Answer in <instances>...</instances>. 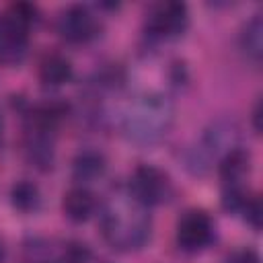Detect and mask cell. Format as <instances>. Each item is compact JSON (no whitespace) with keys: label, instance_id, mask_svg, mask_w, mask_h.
Returning a JSON list of instances; mask_svg holds the SVG:
<instances>
[{"label":"cell","instance_id":"1","mask_svg":"<svg viewBox=\"0 0 263 263\" xmlns=\"http://www.w3.org/2000/svg\"><path fill=\"white\" fill-rule=\"evenodd\" d=\"M150 214L129 189L113 191L101 212V234L117 251H136L150 238Z\"/></svg>","mask_w":263,"mask_h":263},{"label":"cell","instance_id":"2","mask_svg":"<svg viewBox=\"0 0 263 263\" xmlns=\"http://www.w3.org/2000/svg\"><path fill=\"white\" fill-rule=\"evenodd\" d=\"M173 117V103L162 95L150 92L136 97L127 105L121 117V127L129 140L138 144H152L168 132Z\"/></svg>","mask_w":263,"mask_h":263},{"label":"cell","instance_id":"3","mask_svg":"<svg viewBox=\"0 0 263 263\" xmlns=\"http://www.w3.org/2000/svg\"><path fill=\"white\" fill-rule=\"evenodd\" d=\"M127 189L144 205H156V203H164L171 197L173 183L164 171H160L152 164H140L134 171Z\"/></svg>","mask_w":263,"mask_h":263},{"label":"cell","instance_id":"4","mask_svg":"<svg viewBox=\"0 0 263 263\" xmlns=\"http://www.w3.org/2000/svg\"><path fill=\"white\" fill-rule=\"evenodd\" d=\"M189 23L187 6L181 2H158L146 14V31L158 39L179 37Z\"/></svg>","mask_w":263,"mask_h":263},{"label":"cell","instance_id":"5","mask_svg":"<svg viewBox=\"0 0 263 263\" xmlns=\"http://www.w3.org/2000/svg\"><path fill=\"white\" fill-rule=\"evenodd\" d=\"M55 29L60 37L70 43H86L99 33V21L86 6L72 4L60 12Z\"/></svg>","mask_w":263,"mask_h":263},{"label":"cell","instance_id":"6","mask_svg":"<svg viewBox=\"0 0 263 263\" xmlns=\"http://www.w3.org/2000/svg\"><path fill=\"white\" fill-rule=\"evenodd\" d=\"M214 236L212 218L203 210H187L177 222V242L183 251H199Z\"/></svg>","mask_w":263,"mask_h":263},{"label":"cell","instance_id":"7","mask_svg":"<svg viewBox=\"0 0 263 263\" xmlns=\"http://www.w3.org/2000/svg\"><path fill=\"white\" fill-rule=\"evenodd\" d=\"M203 150L208 156H224L238 148V127L232 121H216L203 136Z\"/></svg>","mask_w":263,"mask_h":263},{"label":"cell","instance_id":"8","mask_svg":"<svg viewBox=\"0 0 263 263\" xmlns=\"http://www.w3.org/2000/svg\"><path fill=\"white\" fill-rule=\"evenodd\" d=\"M95 208H97L95 195L86 187H74L64 193L62 210L66 218L72 222H86L95 214Z\"/></svg>","mask_w":263,"mask_h":263},{"label":"cell","instance_id":"9","mask_svg":"<svg viewBox=\"0 0 263 263\" xmlns=\"http://www.w3.org/2000/svg\"><path fill=\"white\" fill-rule=\"evenodd\" d=\"M218 171H220V179L226 185H240V181L251 171V156H249V152H245L242 148L230 150L228 154H224L220 158Z\"/></svg>","mask_w":263,"mask_h":263},{"label":"cell","instance_id":"10","mask_svg":"<svg viewBox=\"0 0 263 263\" xmlns=\"http://www.w3.org/2000/svg\"><path fill=\"white\" fill-rule=\"evenodd\" d=\"M72 78V64L60 53L45 55L39 64V80L47 86H62Z\"/></svg>","mask_w":263,"mask_h":263},{"label":"cell","instance_id":"11","mask_svg":"<svg viewBox=\"0 0 263 263\" xmlns=\"http://www.w3.org/2000/svg\"><path fill=\"white\" fill-rule=\"evenodd\" d=\"M240 47L249 60H253L255 64L261 62V55H263V21H261V14H255L242 27Z\"/></svg>","mask_w":263,"mask_h":263},{"label":"cell","instance_id":"12","mask_svg":"<svg viewBox=\"0 0 263 263\" xmlns=\"http://www.w3.org/2000/svg\"><path fill=\"white\" fill-rule=\"evenodd\" d=\"M105 168L107 164H105L103 154L92 152V150L80 152L74 160V177L78 181H95L105 173Z\"/></svg>","mask_w":263,"mask_h":263},{"label":"cell","instance_id":"13","mask_svg":"<svg viewBox=\"0 0 263 263\" xmlns=\"http://www.w3.org/2000/svg\"><path fill=\"white\" fill-rule=\"evenodd\" d=\"M10 199L12 205L21 212H35L41 205V193L31 181H18L10 191Z\"/></svg>","mask_w":263,"mask_h":263},{"label":"cell","instance_id":"14","mask_svg":"<svg viewBox=\"0 0 263 263\" xmlns=\"http://www.w3.org/2000/svg\"><path fill=\"white\" fill-rule=\"evenodd\" d=\"M242 212H245L247 222H249L255 230H259V228H261V199H259L257 195H251V197L247 199Z\"/></svg>","mask_w":263,"mask_h":263},{"label":"cell","instance_id":"15","mask_svg":"<svg viewBox=\"0 0 263 263\" xmlns=\"http://www.w3.org/2000/svg\"><path fill=\"white\" fill-rule=\"evenodd\" d=\"M226 263H261V259L253 249H240V251H234L226 259Z\"/></svg>","mask_w":263,"mask_h":263},{"label":"cell","instance_id":"16","mask_svg":"<svg viewBox=\"0 0 263 263\" xmlns=\"http://www.w3.org/2000/svg\"><path fill=\"white\" fill-rule=\"evenodd\" d=\"M259 117H261V103H257V107H255V111H253V121H255V129H257V132L261 129Z\"/></svg>","mask_w":263,"mask_h":263},{"label":"cell","instance_id":"17","mask_svg":"<svg viewBox=\"0 0 263 263\" xmlns=\"http://www.w3.org/2000/svg\"><path fill=\"white\" fill-rule=\"evenodd\" d=\"M4 261V242L0 240V263Z\"/></svg>","mask_w":263,"mask_h":263}]
</instances>
